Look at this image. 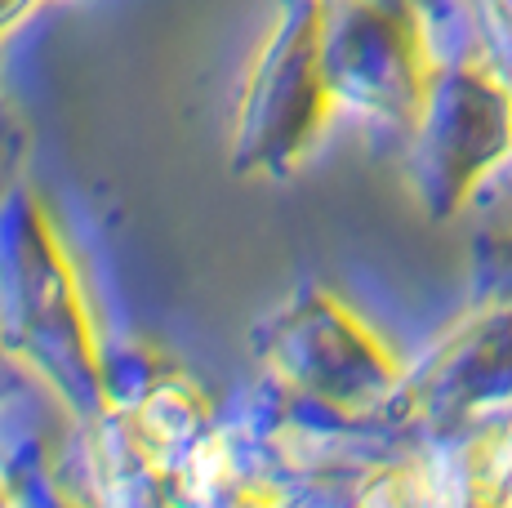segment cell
<instances>
[{"label": "cell", "mask_w": 512, "mask_h": 508, "mask_svg": "<svg viewBox=\"0 0 512 508\" xmlns=\"http://www.w3.org/2000/svg\"><path fill=\"white\" fill-rule=\"evenodd\" d=\"M0 361L36 375L90 428L107 406V353L90 299L41 197L0 192Z\"/></svg>", "instance_id": "1"}, {"label": "cell", "mask_w": 512, "mask_h": 508, "mask_svg": "<svg viewBox=\"0 0 512 508\" xmlns=\"http://www.w3.org/2000/svg\"><path fill=\"white\" fill-rule=\"evenodd\" d=\"M254 357L277 415L290 424L392 419L410 375L366 321L321 286L290 295L254 330Z\"/></svg>", "instance_id": "2"}, {"label": "cell", "mask_w": 512, "mask_h": 508, "mask_svg": "<svg viewBox=\"0 0 512 508\" xmlns=\"http://www.w3.org/2000/svg\"><path fill=\"white\" fill-rule=\"evenodd\" d=\"M326 0H281L241 81L232 130V174L259 183L290 179L330 130L334 90L321 58Z\"/></svg>", "instance_id": "3"}, {"label": "cell", "mask_w": 512, "mask_h": 508, "mask_svg": "<svg viewBox=\"0 0 512 508\" xmlns=\"http://www.w3.org/2000/svg\"><path fill=\"white\" fill-rule=\"evenodd\" d=\"M512 152V85L486 58H446L410 125V183L432 219H450Z\"/></svg>", "instance_id": "4"}, {"label": "cell", "mask_w": 512, "mask_h": 508, "mask_svg": "<svg viewBox=\"0 0 512 508\" xmlns=\"http://www.w3.org/2000/svg\"><path fill=\"white\" fill-rule=\"evenodd\" d=\"M321 58L339 112L410 130L446 58L428 32V9L379 0H326Z\"/></svg>", "instance_id": "5"}, {"label": "cell", "mask_w": 512, "mask_h": 508, "mask_svg": "<svg viewBox=\"0 0 512 508\" xmlns=\"http://www.w3.org/2000/svg\"><path fill=\"white\" fill-rule=\"evenodd\" d=\"M499 402H512V304H490L486 317L455 330L428 366L410 370L392 415L459 424Z\"/></svg>", "instance_id": "6"}, {"label": "cell", "mask_w": 512, "mask_h": 508, "mask_svg": "<svg viewBox=\"0 0 512 508\" xmlns=\"http://www.w3.org/2000/svg\"><path fill=\"white\" fill-rule=\"evenodd\" d=\"M472 9H477V18L486 23L490 41L512 45V0H472Z\"/></svg>", "instance_id": "7"}, {"label": "cell", "mask_w": 512, "mask_h": 508, "mask_svg": "<svg viewBox=\"0 0 512 508\" xmlns=\"http://www.w3.org/2000/svg\"><path fill=\"white\" fill-rule=\"evenodd\" d=\"M41 5L45 0H0V41H9V36H14Z\"/></svg>", "instance_id": "8"}, {"label": "cell", "mask_w": 512, "mask_h": 508, "mask_svg": "<svg viewBox=\"0 0 512 508\" xmlns=\"http://www.w3.org/2000/svg\"><path fill=\"white\" fill-rule=\"evenodd\" d=\"M9 152H14V134H9V125L0 121V174H5V165H9ZM5 192V188H0Z\"/></svg>", "instance_id": "9"}, {"label": "cell", "mask_w": 512, "mask_h": 508, "mask_svg": "<svg viewBox=\"0 0 512 508\" xmlns=\"http://www.w3.org/2000/svg\"><path fill=\"white\" fill-rule=\"evenodd\" d=\"M379 5H415V9H432V0H379Z\"/></svg>", "instance_id": "10"}]
</instances>
